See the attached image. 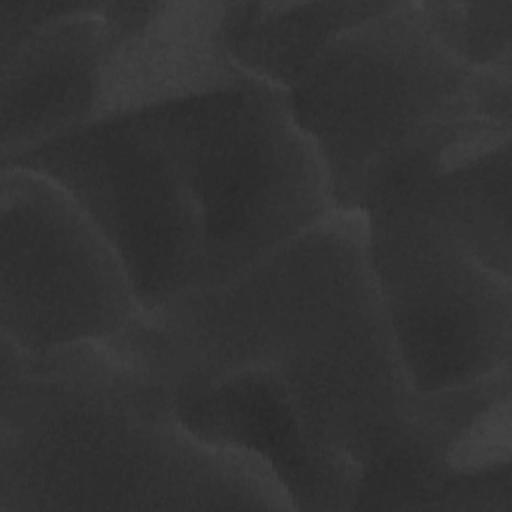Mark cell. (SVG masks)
<instances>
[{"label":"cell","mask_w":512,"mask_h":512,"mask_svg":"<svg viewBox=\"0 0 512 512\" xmlns=\"http://www.w3.org/2000/svg\"><path fill=\"white\" fill-rule=\"evenodd\" d=\"M134 116L170 154L200 210L196 290L230 282L336 210L324 164L278 86L244 74Z\"/></svg>","instance_id":"3"},{"label":"cell","mask_w":512,"mask_h":512,"mask_svg":"<svg viewBox=\"0 0 512 512\" xmlns=\"http://www.w3.org/2000/svg\"><path fill=\"white\" fill-rule=\"evenodd\" d=\"M366 258L414 392L470 384L512 360V276L410 210L362 214Z\"/></svg>","instance_id":"5"},{"label":"cell","mask_w":512,"mask_h":512,"mask_svg":"<svg viewBox=\"0 0 512 512\" xmlns=\"http://www.w3.org/2000/svg\"><path fill=\"white\" fill-rule=\"evenodd\" d=\"M390 2H222L220 32L232 62L246 74L292 88L344 30Z\"/></svg>","instance_id":"12"},{"label":"cell","mask_w":512,"mask_h":512,"mask_svg":"<svg viewBox=\"0 0 512 512\" xmlns=\"http://www.w3.org/2000/svg\"><path fill=\"white\" fill-rule=\"evenodd\" d=\"M106 60L96 118L134 114L244 76L228 56L222 2H102Z\"/></svg>","instance_id":"10"},{"label":"cell","mask_w":512,"mask_h":512,"mask_svg":"<svg viewBox=\"0 0 512 512\" xmlns=\"http://www.w3.org/2000/svg\"><path fill=\"white\" fill-rule=\"evenodd\" d=\"M80 2H0V60L8 58L28 36L56 18L72 12Z\"/></svg>","instance_id":"14"},{"label":"cell","mask_w":512,"mask_h":512,"mask_svg":"<svg viewBox=\"0 0 512 512\" xmlns=\"http://www.w3.org/2000/svg\"><path fill=\"white\" fill-rule=\"evenodd\" d=\"M510 132L474 114L428 126L368 180L356 212H418L482 264L512 276Z\"/></svg>","instance_id":"9"},{"label":"cell","mask_w":512,"mask_h":512,"mask_svg":"<svg viewBox=\"0 0 512 512\" xmlns=\"http://www.w3.org/2000/svg\"><path fill=\"white\" fill-rule=\"evenodd\" d=\"M510 368L412 392L362 472L354 510L512 512Z\"/></svg>","instance_id":"8"},{"label":"cell","mask_w":512,"mask_h":512,"mask_svg":"<svg viewBox=\"0 0 512 512\" xmlns=\"http://www.w3.org/2000/svg\"><path fill=\"white\" fill-rule=\"evenodd\" d=\"M442 44L468 68L512 64V0H420Z\"/></svg>","instance_id":"13"},{"label":"cell","mask_w":512,"mask_h":512,"mask_svg":"<svg viewBox=\"0 0 512 512\" xmlns=\"http://www.w3.org/2000/svg\"><path fill=\"white\" fill-rule=\"evenodd\" d=\"M142 312L120 258L72 196L38 172L2 168V338L44 356L110 342Z\"/></svg>","instance_id":"7"},{"label":"cell","mask_w":512,"mask_h":512,"mask_svg":"<svg viewBox=\"0 0 512 512\" xmlns=\"http://www.w3.org/2000/svg\"><path fill=\"white\" fill-rule=\"evenodd\" d=\"M202 440L264 462L294 510H354L412 388L366 258L334 210L226 284L142 312L110 340Z\"/></svg>","instance_id":"1"},{"label":"cell","mask_w":512,"mask_h":512,"mask_svg":"<svg viewBox=\"0 0 512 512\" xmlns=\"http://www.w3.org/2000/svg\"><path fill=\"white\" fill-rule=\"evenodd\" d=\"M294 510L258 458L196 436L108 342L44 356L2 338L0 512Z\"/></svg>","instance_id":"2"},{"label":"cell","mask_w":512,"mask_h":512,"mask_svg":"<svg viewBox=\"0 0 512 512\" xmlns=\"http://www.w3.org/2000/svg\"><path fill=\"white\" fill-rule=\"evenodd\" d=\"M0 164L38 172L72 196L120 258L144 312L196 290L200 210L170 154L134 114L94 118Z\"/></svg>","instance_id":"6"},{"label":"cell","mask_w":512,"mask_h":512,"mask_svg":"<svg viewBox=\"0 0 512 512\" xmlns=\"http://www.w3.org/2000/svg\"><path fill=\"white\" fill-rule=\"evenodd\" d=\"M470 74L420 0L390 2L320 52L286 100L324 164L336 210H356L368 180L422 130L472 114Z\"/></svg>","instance_id":"4"},{"label":"cell","mask_w":512,"mask_h":512,"mask_svg":"<svg viewBox=\"0 0 512 512\" xmlns=\"http://www.w3.org/2000/svg\"><path fill=\"white\" fill-rule=\"evenodd\" d=\"M100 4L80 2L0 60V160L96 118L106 60Z\"/></svg>","instance_id":"11"},{"label":"cell","mask_w":512,"mask_h":512,"mask_svg":"<svg viewBox=\"0 0 512 512\" xmlns=\"http://www.w3.org/2000/svg\"><path fill=\"white\" fill-rule=\"evenodd\" d=\"M468 106L478 118L512 126V64L472 70Z\"/></svg>","instance_id":"15"}]
</instances>
